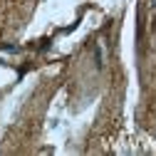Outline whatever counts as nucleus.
I'll use <instances>...</instances> for the list:
<instances>
[{"instance_id": "1", "label": "nucleus", "mask_w": 156, "mask_h": 156, "mask_svg": "<svg viewBox=\"0 0 156 156\" xmlns=\"http://www.w3.org/2000/svg\"><path fill=\"white\" fill-rule=\"evenodd\" d=\"M154 5H156V0H154Z\"/></svg>"}]
</instances>
